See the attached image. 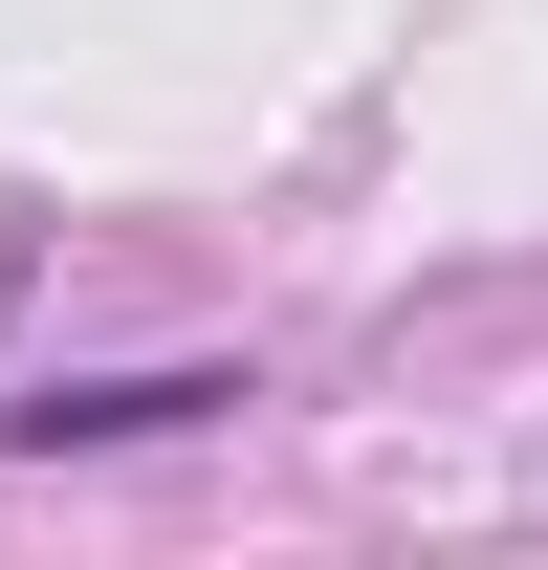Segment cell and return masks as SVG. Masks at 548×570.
Returning a JSON list of instances; mask_svg holds the SVG:
<instances>
[{
    "mask_svg": "<svg viewBox=\"0 0 548 570\" xmlns=\"http://www.w3.org/2000/svg\"><path fill=\"white\" fill-rule=\"evenodd\" d=\"M242 373H110V395H22V439H154V417H219Z\"/></svg>",
    "mask_w": 548,
    "mask_h": 570,
    "instance_id": "6da1fadb",
    "label": "cell"
}]
</instances>
